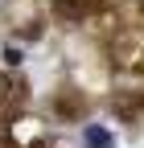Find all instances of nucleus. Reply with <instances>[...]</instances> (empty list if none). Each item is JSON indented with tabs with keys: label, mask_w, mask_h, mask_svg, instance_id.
<instances>
[{
	"label": "nucleus",
	"mask_w": 144,
	"mask_h": 148,
	"mask_svg": "<svg viewBox=\"0 0 144 148\" xmlns=\"http://www.w3.org/2000/svg\"><path fill=\"white\" fill-rule=\"evenodd\" d=\"M82 144H86V148H111V132L99 127V123H86V127H82Z\"/></svg>",
	"instance_id": "nucleus-1"
},
{
	"label": "nucleus",
	"mask_w": 144,
	"mask_h": 148,
	"mask_svg": "<svg viewBox=\"0 0 144 148\" xmlns=\"http://www.w3.org/2000/svg\"><path fill=\"white\" fill-rule=\"evenodd\" d=\"M4 95H8V78L0 74V99H4Z\"/></svg>",
	"instance_id": "nucleus-2"
}]
</instances>
